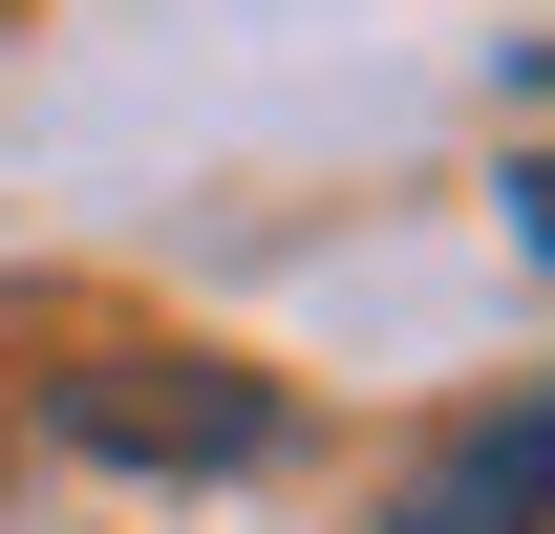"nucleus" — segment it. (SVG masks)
<instances>
[{"label":"nucleus","instance_id":"7ed1b4c3","mask_svg":"<svg viewBox=\"0 0 555 534\" xmlns=\"http://www.w3.org/2000/svg\"><path fill=\"white\" fill-rule=\"evenodd\" d=\"M513 236H534V257H555V150H534V171H513Z\"/></svg>","mask_w":555,"mask_h":534},{"label":"nucleus","instance_id":"f03ea898","mask_svg":"<svg viewBox=\"0 0 555 534\" xmlns=\"http://www.w3.org/2000/svg\"><path fill=\"white\" fill-rule=\"evenodd\" d=\"M385 534H555V406H513V428H470V449L427 470Z\"/></svg>","mask_w":555,"mask_h":534},{"label":"nucleus","instance_id":"f257e3e1","mask_svg":"<svg viewBox=\"0 0 555 534\" xmlns=\"http://www.w3.org/2000/svg\"><path fill=\"white\" fill-rule=\"evenodd\" d=\"M43 428H65V449H129V470H257L299 406H278L257 364H65Z\"/></svg>","mask_w":555,"mask_h":534}]
</instances>
